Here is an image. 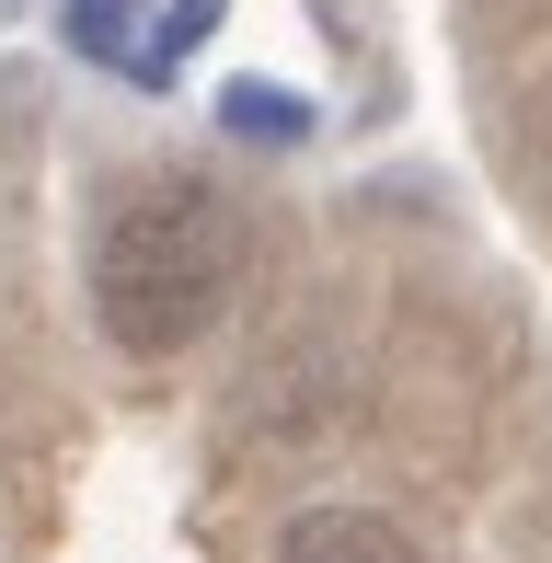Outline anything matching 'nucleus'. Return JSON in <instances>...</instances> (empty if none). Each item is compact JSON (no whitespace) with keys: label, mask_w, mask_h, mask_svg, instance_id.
Instances as JSON below:
<instances>
[{"label":"nucleus","mask_w":552,"mask_h":563,"mask_svg":"<svg viewBox=\"0 0 552 563\" xmlns=\"http://www.w3.org/2000/svg\"><path fill=\"white\" fill-rule=\"evenodd\" d=\"M242 288V219L196 173L128 185L92 230V322L128 356H185Z\"/></svg>","instance_id":"1"},{"label":"nucleus","mask_w":552,"mask_h":563,"mask_svg":"<svg viewBox=\"0 0 552 563\" xmlns=\"http://www.w3.org/2000/svg\"><path fill=\"white\" fill-rule=\"evenodd\" d=\"M276 563H426V552L404 541V518H380V506H311V518H288Z\"/></svg>","instance_id":"2"},{"label":"nucleus","mask_w":552,"mask_h":563,"mask_svg":"<svg viewBox=\"0 0 552 563\" xmlns=\"http://www.w3.org/2000/svg\"><path fill=\"white\" fill-rule=\"evenodd\" d=\"M219 12H231V0H173V12H162V23H150V35H128V58H115V69H128V81H139V92H162V81H173V69H185V58H196V46H208V35H219Z\"/></svg>","instance_id":"3"},{"label":"nucleus","mask_w":552,"mask_h":563,"mask_svg":"<svg viewBox=\"0 0 552 563\" xmlns=\"http://www.w3.org/2000/svg\"><path fill=\"white\" fill-rule=\"evenodd\" d=\"M219 115H231V139H311V104H288V92H265V81H242Z\"/></svg>","instance_id":"4"},{"label":"nucleus","mask_w":552,"mask_h":563,"mask_svg":"<svg viewBox=\"0 0 552 563\" xmlns=\"http://www.w3.org/2000/svg\"><path fill=\"white\" fill-rule=\"evenodd\" d=\"M128 12H139V0H69V46L115 69V46H128Z\"/></svg>","instance_id":"5"}]
</instances>
